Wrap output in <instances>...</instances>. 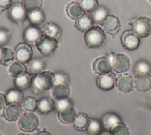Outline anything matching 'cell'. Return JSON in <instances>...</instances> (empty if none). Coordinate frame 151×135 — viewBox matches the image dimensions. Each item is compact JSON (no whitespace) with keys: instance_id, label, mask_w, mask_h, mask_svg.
I'll use <instances>...</instances> for the list:
<instances>
[{"instance_id":"6da1fadb","label":"cell","mask_w":151,"mask_h":135,"mask_svg":"<svg viewBox=\"0 0 151 135\" xmlns=\"http://www.w3.org/2000/svg\"><path fill=\"white\" fill-rule=\"evenodd\" d=\"M54 85V73L49 71H43L41 73L32 76L30 87L35 94H38L44 91L52 89Z\"/></svg>"},{"instance_id":"7a4b0ae2","label":"cell","mask_w":151,"mask_h":135,"mask_svg":"<svg viewBox=\"0 0 151 135\" xmlns=\"http://www.w3.org/2000/svg\"><path fill=\"white\" fill-rule=\"evenodd\" d=\"M106 35L104 31L99 26H93L85 32L84 41L90 49L101 47L106 42Z\"/></svg>"},{"instance_id":"3957f363","label":"cell","mask_w":151,"mask_h":135,"mask_svg":"<svg viewBox=\"0 0 151 135\" xmlns=\"http://www.w3.org/2000/svg\"><path fill=\"white\" fill-rule=\"evenodd\" d=\"M129 24L132 31L140 38H146L151 34V19L149 17H139Z\"/></svg>"},{"instance_id":"277c9868","label":"cell","mask_w":151,"mask_h":135,"mask_svg":"<svg viewBox=\"0 0 151 135\" xmlns=\"http://www.w3.org/2000/svg\"><path fill=\"white\" fill-rule=\"evenodd\" d=\"M35 46L42 54L45 56H51L57 50L58 42L56 39L43 34Z\"/></svg>"},{"instance_id":"5b68a950","label":"cell","mask_w":151,"mask_h":135,"mask_svg":"<svg viewBox=\"0 0 151 135\" xmlns=\"http://www.w3.org/2000/svg\"><path fill=\"white\" fill-rule=\"evenodd\" d=\"M38 125V117L31 112L23 113L18 120V128L24 132L34 131L37 127Z\"/></svg>"},{"instance_id":"8992f818","label":"cell","mask_w":151,"mask_h":135,"mask_svg":"<svg viewBox=\"0 0 151 135\" xmlns=\"http://www.w3.org/2000/svg\"><path fill=\"white\" fill-rule=\"evenodd\" d=\"M8 18L15 24H22L28 17V12L24 9L21 3L15 2L12 4L8 9Z\"/></svg>"},{"instance_id":"52a82bcc","label":"cell","mask_w":151,"mask_h":135,"mask_svg":"<svg viewBox=\"0 0 151 135\" xmlns=\"http://www.w3.org/2000/svg\"><path fill=\"white\" fill-rule=\"evenodd\" d=\"M100 24L104 31L110 34L113 38L115 35L119 31L121 26L118 17L109 14L106 15Z\"/></svg>"},{"instance_id":"ba28073f","label":"cell","mask_w":151,"mask_h":135,"mask_svg":"<svg viewBox=\"0 0 151 135\" xmlns=\"http://www.w3.org/2000/svg\"><path fill=\"white\" fill-rule=\"evenodd\" d=\"M15 56L17 61L26 64L32 59L33 52L31 46L26 43H19L15 48Z\"/></svg>"},{"instance_id":"9c48e42d","label":"cell","mask_w":151,"mask_h":135,"mask_svg":"<svg viewBox=\"0 0 151 135\" xmlns=\"http://www.w3.org/2000/svg\"><path fill=\"white\" fill-rule=\"evenodd\" d=\"M111 62L113 70L118 73H125L129 70L130 66L129 58L122 53L114 54Z\"/></svg>"},{"instance_id":"30bf717a","label":"cell","mask_w":151,"mask_h":135,"mask_svg":"<svg viewBox=\"0 0 151 135\" xmlns=\"http://www.w3.org/2000/svg\"><path fill=\"white\" fill-rule=\"evenodd\" d=\"M111 60L107 57H99L96 59L92 64V70L94 73L102 75L111 73L112 70Z\"/></svg>"},{"instance_id":"8fae6325","label":"cell","mask_w":151,"mask_h":135,"mask_svg":"<svg viewBox=\"0 0 151 135\" xmlns=\"http://www.w3.org/2000/svg\"><path fill=\"white\" fill-rule=\"evenodd\" d=\"M120 40L123 46L129 50L137 49L140 43L139 37L132 30L124 31L120 37Z\"/></svg>"},{"instance_id":"7c38bea8","label":"cell","mask_w":151,"mask_h":135,"mask_svg":"<svg viewBox=\"0 0 151 135\" xmlns=\"http://www.w3.org/2000/svg\"><path fill=\"white\" fill-rule=\"evenodd\" d=\"M43 34L41 28L40 29L37 26L30 25L25 29L23 33V38L26 43L35 46Z\"/></svg>"},{"instance_id":"4fadbf2b","label":"cell","mask_w":151,"mask_h":135,"mask_svg":"<svg viewBox=\"0 0 151 135\" xmlns=\"http://www.w3.org/2000/svg\"><path fill=\"white\" fill-rule=\"evenodd\" d=\"M117 89L122 93H129L133 90L134 83L132 77L127 73H121L116 79Z\"/></svg>"},{"instance_id":"5bb4252c","label":"cell","mask_w":151,"mask_h":135,"mask_svg":"<svg viewBox=\"0 0 151 135\" xmlns=\"http://www.w3.org/2000/svg\"><path fill=\"white\" fill-rule=\"evenodd\" d=\"M22 106L20 103H9L4 108V117L9 121H15L18 120L23 114Z\"/></svg>"},{"instance_id":"9a60e30c","label":"cell","mask_w":151,"mask_h":135,"mask_svg":"<svg viewBox=\"0 0 151 135\" xmlns=\"http://www.w3.org/2000/svg\"><path fill=\"white\" fill-rule=\"evenodd\" d=\"M134 88L140 92H146L151 88V76L148 73H138L133 79Z\"/></svg>"},{"instance_id":"2e32d148","label":"cell","mask_w":151,"mask_h":135,"mask_svg":"<svg viewBox=\"0 0 151 135\" xmlns=\"http://www.w3.org/2000/svg\"><path fill=\"white\" fill-rule=\"evenodd\" d=\"M70 94V89L67 82L55 83L51 89V95L54 101L68 98Z\"/></svg>"},{"instance_id":"e0dca14e","label":"cell","mask_w":151,"mask_h":135,"mask_svg":"<svg viewBox=\"0 0 151 135\" xmlns=\"http://www.w3.org/2000/svg\"><path fill=\"white\" fill-rule=\"evenodd\" d=\"M26 70L31 75H37L42 72L45 68V61L40 57L32 59L26 63Z\"/></svg>"},{"instance_id":"ac0fdd59","label":"cell","mask_w":151,"mask_h":135,"mask_svg":"<svg viewBox=\"0 0 151 135\" xmlns=\"http://www.w3.org/2000/svg\"><path fill=\"white\" fill-rule=\"evenodd\" d=\"M77 115L73 106L65 107L57 112V118L60 123L64 124L73 123Z\"/></svg>"},{"instance_id":"d6986e66","label":"cell","mask_w":151,"mask_h":135,"mask_svg":"<svg viewBox=\"0 0 151 135\" xmlns=\"http://www.w3.org/2000/svg\"><path fill=\"white\" fill-rule=\"evenodd\" d=\"M67 15L72 20H77L86 14V11L78 2L72 1L65 8Z\"/></svg>"},{"instance_id":"ffe728a7","label":"cell","mask_w":151,"mask_h":135,"mask_svg":"<svg viewBox=\"0 0 151 135\" xmlns=\"http://www.w3.org/2000/svg\"><path fill=\"white\" fill-rule=\"evenodd\" d=\"M116 82L114 76L111 73L99 75L97 79V85L103 90H110L114 88Z\"/></svg>"},{"instance_id":"44dd1931","label":"cell","mask_w":151,"mask_h":135,"mask_svg":"<svg viewBox=\"0 0 151 135\" xmlns=\"http://www.w3.org/2000/svg\"><path fill=\"white\" fill-rule=\"evenodd\" d=\"M41 30L44 34L56 40L61 36L62 33L61 27L54 22H47L42 27Z\"/></svg>"},{"instance_id":"7402d4cb","label":"cell","mask_w":151,"mask_h":135,"mask_svg":"<svg viewBox=\"0 0 151 135\" xmlns=\"http://www.w3.org/2000/svg\"><path fill=\"white\" fill-rule=\"evenodd\" d=\"M93 24L94 22L91 15L85 14L76 20L74 26L81 32H86L93 27Z\"/></svg>"},{"instance_id":"603a6c76","label":"cell","mask_w":151,"mask_h":135,"mask_svg":"<svg viewBox=\"0 0 151 135\" xmlns=\"http://www.w3.org/2000/svg\"><path fill=\"white\" fill-rule=\"evenodd\" d=\"M90 120V118L87 114L84 112H79L77 114L73 121V127L78 131L85 130L89 124Z\"/></svg>"},{"instance_id":"cb8c5ba5","label":"cell","mask_w":151,"mask_h":135,"mask_svg":"<svg viewBox=\"0 0 151 135\" xmlns=\"http://www.w3.org/2000/svg\"><path fill=\"white\" fill-rule=\"evenodd\" d=\"M32 78L31 75L27 72L15 78L14 84L15 87L21 91L29 88L31 84Z\"/></svg>"},{"instance_id":"d4e9b609","label":"cell","mask_w":151,"mask_h":135,"mask_svg":"<svg viewBox=\"0 0 151 135\" xmlns=\"http://www.w3.org/2000/svg\"><path fill=\"white\" fill-rule=\"evenodd\" d=\"M15 59L14 52L8 47H2L0 50V64L4 66H9Z\"/></svg>"},{"instance_id":"484cf974","label":"cell","mask_w":151,"mask_h":135,"mask_svg":"<svg viewBox=\"0 0 151 135\" xmlns=\"http://www.w3.org/2000/svg\"><path fill=\"white\" fill-rule=\"evenodd\" d=\"M54 109V102L48 97H42L38 101L37 110L42 114H46Z\"/></svg>"},{"instance_id":"4316f807","label":"cell","mask_w":151,"mask_h":135,"mask_svg":"<svg viewBox=\"0 0 151 135\" xmlns=\"http://www.w3.org/2000/svg\"><path fill=\"white\" fill-rule=\"evenodd\" d=\"M7 104L21 103L24 100V95L21 90L15 88L10 89L5 94Z\"/></svg>"},{"instance_id":"83f0119b","label":"cell","mask_w":151,"mask_h":135,"mask_svg":"<svg viewBox=\"0 0 151 135\" xmlns=\"http://www.w3.org/2000/svg\"><path fill=\"white\" fill-rule=\"evenodd\" d=\"M8 72L11 76L16 78L27 72L26 66L25 64L18 61L13 62L8 66Z\"/></svg>"},{"instance_id":"f1b7e54d","label":"cell","mask_w":151,"mask_h":135,"mask_svg":"<svg viewBox=\"0 0 151 135\" xmlns=\"http://www.w3.org/2000/svg\"><path fill=\"white\" fill-rule=\"evenodd\" d=\"M27 19L31 25L37 26L42 23L45 20V14L42 9L32 11L28 13Z\"/></svg>"},{"instance_id":"f546056e","label":"cell","mask_w":151,"mask_h":135,"mask_svg":"<svg viewBox=\"0 0 151 135\" xmlns=\"http://www.w3.org/2000/svg\"><path fill=\"white\" fill-rule=\"evenodd\" d=\"M121 121V119L117 115L113 113H107L103 117L101 124L105 130L109 131L112 126Z\"/></svg>"},{"instance_id":"4dcf8cb0","label":"cell","mask_w":151,"mask_h":135,"mask_svg":"<svg viewBox=\"0 0 151 135\" xmlns=\"http://www.w3.org/2000/svg\"><path fill=\"white\" fill-rule=\"evenodd\" d=\"M109 132L110 135H130L128 127L122 121L112 126Z\"/></svg>"},{"instance_id":"1f68e13d","label":"cell","mask_w":151,"mask_h":135,"mask_svg":"<svg viewBox=\"0 0 151 135\" xmlns=\"http://www.w3.org/2000/svg\"><path fill=\"white\" fill-rule=\"evenodd\" d=\"M109 14L108 9L103 6L98 7L91 13V17L95 24H101V21Z\"/></svg>"},{"instance_id":"d6a6232c","label":"cell","mask_w":151,"mask_h":135,"mask_svg":"<svg viewBox=\"0 0 151 135\" xmlns=\"http://www.w3.org/2000/svg\"><path fill=\"white\" fill-rule=\"evenodd\" d=\"M21 5L28 13L41 8L42 0H22Z\"/></svg>"},{"instance_id":"836d02e7","label":"cell","mask_w":151,"mask_h":135,"mask_svg":"<svg viewBox=\"0 0 151 135\" xmlns=\"http://www.w3.org/2000/svg\"><path fill=\"white\" fill-rule=\"evenodd\" d=\"M22 107L28 112H34L38 108V100L32 96H28L22 101Z\"/></svg>"},{"instance_id":"e575fe53","label":"cell","mask_w":151,"mask_h":135,"mask_svg":"<svg viewBox=\"0 0 151 135\" xmlns=\"http://www.w3.org/2000/svg\"><path fill=\"white\" fill-rule=\"evenodd\" d=\"M86 130L90 135H99L101 130V124L98 120L90 118Z\"/></svg>"},{"instance_id":"d590c367","label":"cell","mask_w":151,"mask_h":135,"mask_svg":"<svg viewBox=\"0 0 151 135\" xmlns=\"http://www.w3.org/2000/svg\"><path fill=\"white\" fill-rule=\"evenodd\" d=\"M78 3L85 11L90 13L99 7L97 0H78Z\"/></svg>"},{"instance_id":"8d00e7d4","label":"cell","mask_w":151,"mask_h":135,"mask_svg":"<svg viewBox=\"0 0 151 135\" xmlns=\"http://www.w3.org/2000/svg\"><path fill=\"white\" fill-rule=\"evenodd\" d=\"M11 37V32L3 27H0V47H2L3 46L7 44Z\"/></svg>"},{"instance_id":"74e56055","label":"cell","mask_w":151,"mask_h":135,"mask_svg":"<svg viewBox=\"0 0 151 135\" xmlns=\"http://www.w3.org/2000/svg\"><path fill=\"white\" fill-rule=\"evenodd\" d=\"M73 106L72 101L69 98L63 99H58L55 100L54 102V109L57 111V112L67 107Z\"/></svg>"},{"instance_id":"f35d334b","label":"cell","mask_w":151,"mask_h":135,"mask_svg":"<svg viewBox=\"0 0 151 135\" xmlns=\"http://www.w3.org/2000/svg\"><path fill=\"white\" fill-rule=\"evenodd\" d=\"M150 68L149 65L145 61H140L138 62L135 66V70L137 73H148L150 71Z\"/></svg>"},{"instance_id":"ab89813d","label":"cell","mask_w":151,"mask_h":135,"mask_svg":"<svg viewBox=\"0 0 151 135\" xmlns=\"http://www.w3.org/2000/svg\"><path fill=\"white\" fill-rule=\"evenodd\" d=\"M54 83L61 82H65L68 83V77L64 73L55 72V73H54Z\"/></svg>"},{"instance_id":"60d3db41","label":"cell","mask_w":151,"mask_h":135,"mask_svg":"<svg viewBox=\"0 0 151 135\" xmlns=\"http://www.w3.org/2000/svg\"><path fill=\"white\" fill-rule=\"evenodd\" d=\"M12 5V0H0V14Z\"/></svg>"},{"instance_id":"b9f144b4","label":"cell","mask_w":151,"mask_h":135,"mask_svg":"<svg viewBox=\"0 0 151 135\" xmlns=\"http://www.w3.org/2000/svg\"><path fill=\"white\" fill-rule=\"evenodd\" d=\"M7 102L5 98V95L4 94L0 93V110L4 109L6 105Z\"/></svg>"},{"instance_id":"7bdbcfd3","label":"cell","mask_w":151,"mask_h":135,"mask_svg":"<svg viewBox=\"0 0 151 135\" xmlns=\"http://www.w3.org/2000/svg\"><path fill=\"white\" fill-rule=\"evenodd\" d=\"M36 135H51V134L50 133H48V131H47L45 130H43V131L38 133Z\"/></svg>"},{"instance_id":"ee69618b","label":"cell","mask_w":151,"mask_h":135,"mask_svg":"<svg viewBox=\"0 0 151 135\" xmlns=\"http://www.w3.org/2000/svg\"><path fill=\"white\" fill-rule=\"evenodd\" d=\"M99 135H110V133L109 132H107V131H104L101 133Z\"/></svg>"},{"instance_id":"f6af8a7d","label":"cell","mask_w":151,"mask_h":135,"mask_svg":"<svg viewBox=\"0 0 151 135\" xmlns=\"http://www.w3.org/2000/svg\"><path fill=\"white\" fill-rule=\"evenodd\" d=\"M18 135H30L29 134L27 133V132H25V133H19Z\"/></svg>"},{"instance_id":"bcb514c9","label":"cell","mask_w":151,"mask_h":135,"mask_svg":"<svg viewBox=\"0 0 151 135\" xmlns=\"http://www.w3.org/2000/svg\"><path fill=\"white\" fill-rule=\"evenodd\" d=\"M1 48H2V47H0V50H1Z\"/></svg>"},{"instance_id":"7dc6e473","label":"cell","mask_w":151,"mask_h":135,"mask_svg":"<svg viewBox=\"0 0 151 135\" xmlns=\"http://www.w3.org/2000/svg\"><path fill=\"white\" fill-rule=\"evenodd\" d=\"M148 1H149L151 2V0H148Z\"/></svg>"},{"instance_id":"c3c4849f","label":"cell","mask_w":151,"mask_h":135,"mask_svg":"<svg viewBox=\"0 0 151 135\" xmlns=\"http://www.w3.org/2000/svg\"><path fill=\"white\" fill-rule=\"evenodd\" d=\"M0 135H1V133H0Z\"/></svg>"}]
</instances>
